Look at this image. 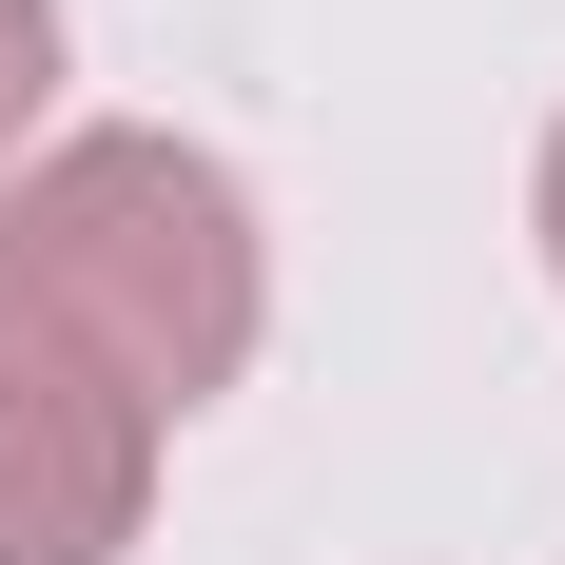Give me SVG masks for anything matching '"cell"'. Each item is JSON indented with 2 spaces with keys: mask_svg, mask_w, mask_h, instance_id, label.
I'll return each mask as SVG.
<instances>
[{
  "mask_svg": "<svg viewBox=\"0 0 565 565\" xmlns=\"http://www.w3.org/2000/svg\"><path fill=\"white\" fill-rule=\"evenodd\" d=\"M0 312L40 351H78L117 409L195 429L274 351V215L175 117H58L40 157L0 175Z\"/></svg>",
  "mask_w": 565,
  "mask_h": 565,
  "instance_id": "obj_1",
  "label": "cell"
},
{
  "mask_svg": "<svg viewBox=\"0 0 565 565\" xmlns=\"http://www.w3.org/2000/svg\"><path fill=\"white\" fill-rule=\"evenodd\" d=\"M58 78H78V40H58V0H0V175L58 137Z\"/></svg>",
  "mask_w": 565,
  "mask_h": 565,
  "instance_id": "obj_3",
  "label": "cell"
},
{
  "mask_svg": "<svg viewBox=\"0 0 565 565\" xmlns=\"http://www.w3.org/2000/svg\"><path fill=\"white\" fill-rule=\"evenodd\" d=\"M526 234H546V292H565V117H546V157H526Z\"/></svg>",
  "mask_w": 565,
  "mask_h": 565,
  "instance_id": "obj_4",
  "label": "cell"
},
{
  "mask_svg": "<svg viewBox=\"0 0 565 565\" xmlns=\"http://www.w3.org/2000/svg\"><path fill=\"white\" fill-rule=\"evenodd\" d=\"M157 468H175L157 409H117L78 351H40L0 312V565H137Z\"/></svg>",
  "mask_w": 565,
  "mask_h": 565,
  "instance_id": "obj_2",
  "label": "cell"
}]
</instances>
